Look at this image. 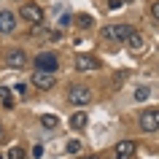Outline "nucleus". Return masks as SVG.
<instances>
[{"label": "nucleus", "mask_w": 159, "mask_h": 159, "mask_svg": "<svg viewBox=\"0 0 159 159\" xmlns=\"http://www.w3.org/2000/svg\"><path fill=\"white\" fill-rule=\"evenodd\" d=\"M121 3H124V0H108V8L116 11V8H121Z\"/></svg>", "instance_id": "obj_20"}, {"label": "nucleus", "mask_w": 159, "mask_h": 159, "mask_svg": "<svg viewBox=\"0 0 159 159\" xmlns=\"http://www.w3.org/2000/svg\"><path fill=\"white\" fill-rule=\"evenodd\" d=\"M59 67V59L51 54V51H43L35 57V70H41V73H54Z\"/></svg>", "instance_id": "obj_4"}, {"label": "nucleus", "mask_w": 159, "mask_h": 159, "mask_svg": "<svg viewBox=\"0 0 159 159\" xmlns=\"http://www.w3.org/2000/svg\"><path fill=\"white\" fill-rule=\"evenodd\" d=\"M41 124L46 127V129H57V127H59V119L54 116V113H43V116H41Z\"/></svg>", "instance_id": "obj_13"}, {"label": "nucleus", "mask_w": 159, "mask_h": 159, "mask_svg": "<svg viewBox=\"0 0 159 159\" xmlns=\"http://www.w3.org/2000/svg\"><path fill=\"white\" fill-rule=\"evenodd\" d=\"M127 46H129V49H132V51H138V49H143V35L140 33H135V30H132V33H129V38H127Z\"/></svg>", "instance_id": "obj_11"}, {"label": "nucleus", "mask_w": 159, "mask_h": 159, "mask_svg": "<svg viewBox=\"0 0 159 159\" xmlns=\"http://www.w3.org/2000/svg\"><path fill=\"white\" fill-rule=\"evenodd\" d=\"M0 97L6 100V105H11V97H8V86H3V89H0Z\"/></svg>", "instance_id": "obj_19"}, {"label": "nucleus", "mask_w": 159, "mask_h": 159, "mask_svg": "<svg viewBox=\"0 0 159 159\" xmlns=\"http://www.w3.org/2000/svg\"><path fill=\"white\" fill-rule=\"evenodd\" d=\"M148 94H151V89H148V86H138V89H135V100H138V102H143V100H148Z\"/></svg>", "instance_id": "obj_14"}, {"label": "nucleus", "mask_w": 159, "mask_h": 159, "mask_svg": "<svg viewBox=\"0 0 159 159\" xmlns=\"http://www.w3.org/2000/svg\"><path fill=\"white\" fill-rule=\"evenodd\" d=\"M70 127H73V129H84V127H86V113H84V111L73 113V119H70Z\"/></svg>", "instance_id": "obj_12"}, {"label": "nucleus", "mask_w": 159, "mask_h": 159, "mask_svg": "<svg viewBox=\"0 0 159 159\" xmlns=\"http://www.w3.org/2000/svg\"><path fill=\"white\" fill-rule=\"evenodd\" d=\"M19 16L27 19V22H33V25H41L43 22V8L35 6V3H25V6L19 8Z\"/></svg>", "instance_id": "obj_5"}, {"label": "nucleus", "mask_w": 159, "mask_h": 159, "mask_svg": "<svg viewBox=\"0 0 159 159\" xmlns=\"http://www.w3.org/2000/svg\"><path fill=\"white\" fill-rule=\"evenodd\" d=\"M151 14H154V19H159V0L154 3V6H151Z\"/></svg>", "instance_id": "obj_22"}, {"label": "nucleus", "mask_w": 159, "mask_h": 159, "mask_svg": "<svg viewBox=\"0 0 159 159\" xmlns=\"http://www.w3.org/2000/svg\"><path fill=\"white\" fill-rule=\"evenodd\" d=\"M6 65L11 67V70H22V67L27 65V54L22 49H14V51H8L6 54Z\"/></svg>", "instance_id": "obj_7"}, {"label": "nucleus", "mask_w": 159, "mask_h": 159, "mask_svg": "<svg viewBox=\"0 0 159 159\" xmlns=\"http://www.w3.org/2000/svg\"><path fill=\"white\" fill-rule=\"evenodd\" d=\"M78 25L84 27V30H89V27H92V16H86V14H84V16L78 19Z\"/></svg>", "instance_id": "obj_17"}, {"label": "nucleus", "mask_w": 159, "mask_h": 159, "mask_svg": "<svg viewBox=\"0 0 159 159\" xmlns=\"http://www.w3.org/2000/svg\"><path fill=\"white\" fill-rule=\"evenodd\" d=\"M67 100L73 102V105H86V102H92V89L89 86H70L67 89Z\"/></svg>", "instance_id": "obj_3"}, {"label": "nucleus", "mask_w": 159, "mask_h": 159, "mask_svg": "<svg viewBox=\"0 0 159 159\" xmlns=\"http://www.w3.org/2000/svg\"><path fill=\"white\" fill-rule=\"evenodd\" d=\"M135 148H138V146H135L132 140H124V143H119V146H116V157L119 159H129L135 154Z\"/></svg>", "instance_id": "obj_10"}, {"label": "nucleus", "mask_w": 159, "mask_h": 159, "mask_svg": "<svg viewBox=\"0 0 159 159\" xmlns=\"http://www.w3.org/2000/svg\"><path fill=\"white\" fill-rule=\"evenodd\" d=\"M132 33V25H108L102 27V38L105 41H127Z\"/></svg>", "instance_id": "obj_1"}, {"label": "nucleus", "mask_w": 159, "mask_h": 159, "mask_svg": "<svg viewBox=\"0 0 159 159\" xmlns=\"http://www.w3.org/2000/svg\"><path fill=\"white\" fill-rule=\"evenodd\" d=\"M78 151H81V143H78V140H70V143H67V154H78Z\"/></svg>", "instance_id": "obj_16"}, {"label": "nucleus", "mask_w": 159, "mask_h": 159, "mask_svg": "<svg viewBox=\"0 0 159 159\" xmlns=\"http://www.w3.org/2000/svg\"><path fill=\"white\" fill-rule=\"evenodd\" d=\"M0 138H3V124H0Z\"/></svg>", "instance_id": "obj_24"}, {"label": "nucleus", "mask_w": 159, "mask_h": 159, "mask_svg": "<svg viewBox=\"0 0 159 159\" xmlns=\"http://www.w3.org/2000/svg\"><path fill=\"white\" fill-rule=\"evenodd\" d=\"M27 154H25V148H19V146H14V148L8 151V159H25Z\"/></svg>", "instance_id": "obj_15"}, {"label": "nucleus", "mask_w": 159, "mask_h": 159, "mask_svg": "<svg viewBox=\"0 0 159 159\" xmlns=\"http://www.w3.org/2000/svg\"><path fill=\"white\" fill-rule=\"evenodd\" d=\"M30 154H33L35 159H38V157H43V146H41V143H35V146H33V151H30Z\"/></svg>", "instance_id": "obj_18"}, {"label": "nucleus", "mask_w": 159, "mask_h": 159, "mask_svg": "<svg viewBox=\"0 0 159 159\" xmlns=\"http://www.w3.org/2000/svg\"><path fill=\"white\" fill-rule=\"evenodd\" d=\"M143 132H157L159 129V108H151V111H143L140 119H138Z\"/></svg>", "instance_id": "obj_2"}, {"label": "nucleus", "mask_w": 159, "mask_h": 159, "mask_svg": "<svg viewBox=\"0 0 159 159\" xmlns=\"http://www.w3.org/2000/svg\"><path fill=\"white\" fill-rule=\"evenodd\" d=\"M84 159H97V157H84Z\"/></svg>", "instance_id": "obj_25"}, {"label": "nucleus", "mask_w": 159, "mask_h": 159, "mask_svg": "<svg viewBox=\"0 0 159 159\" xmlns=\"http://www.w3.org/2000/svg\"><path fill=\"white\" fill-rule=\"evenodd\" d=\"M16 92L22 94V97H27V84H16Z\"/></svg>", "instance_id": "obj_21"}, {"label": "nucleus", "mask_w": 159, "mask_h": 159, "mask_svg": "<svg viewBox=\"0 0 159 159\" xmlns=\"http://www.w3.org/2000/svg\"><path fill=\"white\" fill-rule=\"evenodd\" d=\"M54 84H57V78H54V73H41V70H35L33 73V86H38V89H54Z\"/></svg>", "instance_id": "obj_6"}, {"label": "nucleus", "mask_w": 159, "mask_h": 159, "mask_svg": "<svg viewBox=\"0 0 159 159\" xmlns=\"http://www.w3.org/2000/svg\"><path fill=\"white\" fill-rule=\"evenodd\" d=\"M100 67V62L94 57H89V54H78L75 57V70H97Z\"/></svg>", "instance_id": "obj_9"}, {"label": "nucleus", "mask_w": 159, "mask_h": 159, "mask_svg": "<svg viewBox=\"0 0 159 159\" xmlns=\"http://www.w3.org/2000/svg\"><path fill=\"white\" fill-rule=\"evenodd\" d=\"M59 25H62V27H67V25H70V14H65V16L59 19Z\"/></svg>", "instance_id": "obj_23"}, {"label": "nucleus", "mask_w": 159, "mask_h": 159, "mask_svg": "<svg viewBox=\"0 0 159 159\" xmlns=\"http://www.w3.org/2000/svg\"><path fill=\"white\" fill-rule=\"evenodd\" d=\"M16 30V16L11 14V11H0V33L3 35H8Z\"/></svg>", "instance_id": "obj_8"}]
</instances>
